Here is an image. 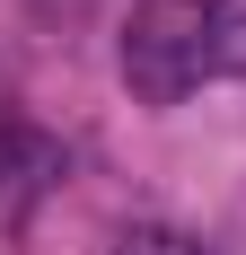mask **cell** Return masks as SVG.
<instances>
[{
    "mask_svg": "<svg viewBox=\"0 0 246 255\" xmlns=\"http://www.w3.org/2000/svg\"><path fill=\"white\" fill-rule=\"evenodd\" d=\"M211 79V0H141L123 18V88L141 106H176Z\"/></svg>",
    "mask_w": 246,
    "mask_h": 255,
    "instance_id": "6da1fadb",
    "label": "cell"
},
{
    "mask_svg": "<svg viewBox=\"0 0 246 255\" xmlns=\"http://www.w3.org/2000/svg\"><path fill=\"white\" fill-rule=\"evenodd\" d=\"M123 255H211V247H194V238H176V229H132Z\"/></svg>",
    "mask_w": 246,
    "mask_h": 255,
    "instance_id": "3957f363",
    "label": "cell"
},
{
    "mask_svg": "<svg viewBox=\"0 0 246 255\" xmlns=\"http://www.w3.org/2000/svg\"><path fill=\"white\" fill-rule=\"evenodd\" d=\"M211 79H246V0H211Z\"/></svg>",
    "mask_w": 246,
    "mask_h": 255,
    "instance_id": "7a4b0ae2",
    "label": "cell"
}]
</instances>
